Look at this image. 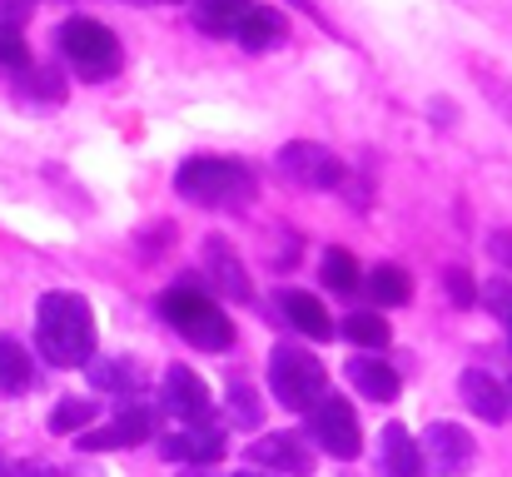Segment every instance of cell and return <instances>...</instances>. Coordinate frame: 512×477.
<instances>
[{
	"instance_id": "obj_1",
	"label": "cell",
	"mask_w": 512,
	"mask_h": 477,
	"mask_svg": "<svg viewBox=\"0 0 512 477\" xmlns=\"http://www.w3.org/2000/svg\"><path fill=\"white\" fill-rule=\"evenodd\" d=\"M35 343L55 368H90V358H95V314H90V304L70 289L40 294Z\"/></svg>"
},
{
	"instance_id": "obj_2",
	"label": "cell",
	"mask_w": 512,
	"mask_h": 477,
	"mask_svg": "<svg viewBox=\"0 0 512 477\" xmlns=\"http://www.w3.org/2000/svg\"><path fill=\"white\" fill-rule=\"evenodd\" d=\"M174 194L189 199V204H204V209H219V204L244 209L254 199V174H249L244 159L194 155L174 169Z\"/></svg>"
},
{
	"instance_id": "obj_3",
	"label": "cell",
	"mask_w": 512,
	"mask_h": 477,
	"mask_svg": "<svg viewBox=\"0 0 512 477\" xmlns=\"http://www.w3.org/2000/svg\"><path fill=\"white\" fill-rule=\"evenodd\" d=\"M160 314L170 323L179 338H189L194 348H204V353H224L229 343H234V323L229 314L209 299V294H199V289H189V284H174L160 294Z\"/></svg>"
},
{
	"instance_id": "obj_4",
	"label": "cell",
	"mask_w": 512,
	"mask_h": 477,
	"mask_svg": "<svg viewBox=\"0 0 512 477\" xmlns=\"http://www.w3.org/2000/svg\"><path fill=\"white\" fill-rule=\"evenodd\" d=\"M324 388H329V373H324V363L309 358L304 348L279 343V348L269 353V393H274V403H284L289 413H309V408L324 398Z\"/></svg>"
},
{
	"instance_id": "obj_5",
	"label": "cell",
	"mask_w": 512,
	"mask_h": 477,
	"mask_svg": "<svg viewBox=\"0 0 512 477\" xmlns=\"http://www.w3.org/2000/svg\"><path fill=\"white\" fill-rule=\"evenodd\" d=\"M55 40H60V55H65L85 80H105V75L120 70V40H115V30L100 25L95 15H70V20L55 30Z\"/></svg>"
},
{
	"instance_id": "obj_6",
	"label": "cell",
	"mask_w": 512,
	"mask_h": 477,
	"mask_svg": "<svg viewBox=\"0 0 512 477\" xmlns=\"http://www.w3.org/2000/svg\"><path fill=\"white\" fill-rule=\"evenodd\" d=\"M274 164H279V174L294 179L299 189H339L343 179H348V164H343L329 145H314V140H289Z\"/></svg>"
},
{
	"instance_id": "obj_7",
	"label": "cell",
	"mask_w": 512,
	"mask_h": 477,
	"mask_svg": "<svg viewBox=\"0 0 512 477\" xmlns=\"http://www.w3.org/2000/svg\"><path fill=\"white\" fill-rule=\"evenodd\" d=\"M309 438H314L329 458H339V463H353V458L363 453V433H358L353 408H348L343 398H329V393L309 408Z\"/></svg>"
},
{
	"instance_id": "obj_8",
	"label": "cell",
	"mask_w": 512,
	"mask_h": 477,
	"mask_svg": "<svg viewBox=\"0 0 512 477\" xmlns=\"http://www.w3.org/2000/svg\"><path fill=\"white\" fill-rule=\"evenodd\" d=\"M418 453H423V473L433 477H463L473 468V458H478L468 428H458V423H428Z\"/></svg>"
},
{
	"instance_id": "obj_9",
	"label": "cell",
	"mask_w": 512,
	"mask_h": 477,
	"mask_svg": "<svg viewBox=\"0 0 512 477\" xmlns=\"http://www.w3.org/2000/svg\"><path fill=\"white\" fill-rule=\"evenodd\" d=\"M249 463L279 477H314V453L299 433H264L249 443Z\"/></svg>"
},
{
	"instance_id": "obj_10",
	"label": "cell",
	"mask_w": 512,
	"mask_h": 477,
	"mask_svg": "<svg viewBox=\"0 0 512 477\" xmlns=\"http://www.w3.org/2000/svg\"><path fill=\"white\" fill-rule=\"evenodd\" d=\"M165 408H170L174 418H184V423H199L209 413V388H204V378L194 368L174 363L170 373H165Z\"/></svg>"
},
{
	"instance_id": "obj_11",
	"label": "cell",
	"mask_w": 512,
	"mask_h": 477,
	"mask_svg": "<svg viewBox=\"0 0 512 477\" xmlns=\"http://www.w3.org/2000/svg\"><path fill=\"white\" fill-rule=\"evenodd\" d=\"M458 393L463 403L483 418V423H508V398H503V383L483 368H463L458 373Z\"/></svg>"
},
{
	"instance_id": "obj_12",
	"label": "cell",
	"mask_w": 512,
	"mask_h": 477,
	"mask_svg": "<svg viewBox=\"0 0 512 477\" xmlns=\"http://www.w3.org/2000/svg\"><path fill=\"white\" fill-rule=\"evenodd\" d=\"M160 453L170 463H189V468H204V463H219L224 458V438L214 428H184V433H165L160 438Z\"/></svg>"
},
{
	"instance_id": "obj_13",
	"label": "cell",
	"mask_w": 512,
	"mask_h": 477,
	"mask_svg": "<svg viewBox=\"0 0 512 477\" xmlns=\"http://www.w3.org/2000/svg\"><path fill=\"white\" fill-rule=\"evenodd\" d=\"M348 383L368 398V403H393L403 378L388 358H348Z\"/></svg>"
},
{
	"instance_id": "obj_14",
	"label": "cell",
	"mask_w": 512,
	"mask_h": 477,
	"mask_svg": "<svg viewBox=\"0 0 512 477\" xmlns=\"http://www.w3.org/2000/svg\"><path fill=\"white\" fill-rule=\"evenodd\" d=\"M234 40H239L244 50L264 55V50H279V45L289 40V25H284V15H279V10H269V5H254V10L239 20Z\"/></svg>"
},
{
	"instance_id": "obj_15",
	"label": "cell",
	"mask_w": 512,
	"mask_h": 477,
	"mask_svg": "<svg viewBox=\"0 0 512 477\" xmlns=\"http://www.w3.org/2000/svg\"><path fill=\"white\" fill-rule=\"evenodd\" d=\"M204 269L214 274V284H219L234 304H244V299H249V274H244L239 254L229 249V239H219V234H214V239L204 244Z\"/></svg>"
},
{
	"instance_id": "obj_16",
	"label": "cell",
	"mask_w": 512,
	"mask_h": 477,
	"mask_svg": "<svg viewBox=\"0 0 512 477\" xmlns=\"http://www.w3.org/2000/svg\"><path fill=\"white\" fill-rule=\"evenodd\" d=\"M90 388L110 393V398H135L145 388V373L130 363V358H90Z\"/></svg>"
},
{
	"instance_id": "obj_17",
	"label": "cell",
	"mask_w": 512,
	"mask_h": 477,
	"mask_svg": "<svg viewBox=\"0 0 512 477\" xmlns=\"http://www.w3.org/2000/svg\"><path fill=\"white\" fill-rule=\"evenodd\" d=\"M383 473L388 477H423V453H418V438L403 428V423H388L383 428Z\"/></svg>"
},
{
	"instance_id": "obj_18",
	"label": "cell",
	"mask_w": 512,
	"mask_h": 477,
	"mask_svg": "<svg viewBox=\"0 0 512 477\" xmlns=\"http://www.w3.org/2000/svg\"><path fill=\"white\" fill-rule=\"evenodd\" d=\"M284 314H289V323L304 333V338H314V343H324V338H334V318H329V309L314 299V294H304V289H289L284 299Z\"/></svg>"
},
{
	"instance_id": "obj_19",
	"label": "cell",
	"mask_w": 512,
	"mask_h": 477,
	"mask_svg": "<svg viewBox=\"0 0 512 477\" xmlns=\"http://www.w3.org/2000/svg\"><path fill=\"white\" fill-rule=\"evenodd\" d=\"M194 5V25L209 35H234L239 20L254 10V0H189Z\"/></svg>"
},
{
	"instance_id": "obj_20",
	"label": "cell",
	"mask_w": 512,
	"mask_h": 477,
	"mask_svg": "<svg viewBox=\"0 0 512 477\" xmlns=\"http://www.w3.org/2000/svg\"><path fill=\"white\" fill-rule=\"evenodd\" d=\"M115 438H120V448H135V443H150L155 433H160V408L155 403H130V408H120L115 413Z\"/></svg>"
},
{
	"instance_id": "obj_21",
	"label": "cell",
	"mask_w": 512,
	"mask_h": 477,
	"mask_svg": "<svg viewBox=\"0 0 512 477\" xmlns=\"http://www.w3.org/2000/svg\"><path fill=\"white\" fill-rule=\"evenodd\" d=\"M30 383H35V363H30V353H25L10 333H0V393L15 398V393H25Z\"/></svg>"
},
{
	"instance_id": "obj_22",
	"label": "cell",
	"mask_w": 512,
	"mask_h": 477,
	"mask_svg": "<svg viewBox=\"0 0 512 477\" xmlns=\"http://www.w3.org/2000/svg\"><path fill=\"white\" fill-rule=\"evenodd\" d=\"M363 289H368L373 304H383V309H398V304L413 299V279H408V269H398V264H378V269L363 279Z\"/></svg>"
},
{
	"instance_id": "obj_23",
	"label": "cell",
	"mask_w": 512,
	"mask_h": 477,
	"mask_svg": "<svg viewBox=\"0 0 512 477\" xmlns=\"http://www.w3.org/2000/svg\"><path fill=\"white\" fill-rule=\"evenodd\" d=\"M468 70H473V85H478V95H483V100H488V105H493V110H498V115H503V120L512 125V75L493 70V65H488V60H478V55L468 60Z\"/></svg>"
},
{
	"instance_id": "obj_24",
	"label": "cell",
	"mask_w": 512,
	"mask_h": 477,
	"mask_svg": "<svg viewBox=\"0 0 512 477\" xmlns=\"http://www.w3.org/2000/svg\"><path fill=\"white\" fill-rule=\"evenodd\" d=\"M95 413H100V403L95 398H60L55 408H50V433H80V428H90L95 423Z\"/></svg>"
},
{
	"instance_id": "obj_25",
	"label": "cell",
	"mask_w": 512,
	"mask_h": 477,
	"mask_svg": "<svg viewBox=\"0 0 512 477\" xmlns=\"http://www.w3.org/2000/svg\"><path fill=\"white\" fill-rule=\"evenodd\" d=\"M319 279H324L334 294H353V289L363 284V274H358V259H353L348 249H329V254H324V269H319Z\"/></svg>"
},
{
	"instance_id": "obj_26",
	"label": "cell",
	"mask_w": 512,
	"mask_h": 477,
	"mask_svg": "<svg viewBox=\"0 0 512 477\" xmlns=\"http://www.w3.org/2000/svg\"><path fill=\"white\" fill-rule=\"evenodd\" d=\"M343 338L358 348H388V318L378 314H348L343 318Z\"/></svg>"
},
{
	"instance_id": "obj_27",
	"label": "cell",
	"mask_w": 512,
	"mask_h": 477,
	"mask_svg": "<svg viewBox=\"0 0 512 477\" xmlns=\"http://www.w3.org/2000/svg\"><path fill=\"white\" fill-rule=\"evenodd\" d=\"M229 418L244 428H259V398L249 383H229Z\"/></svg>"
},
{
	"instance_id": "obj_28",
	"label": "cell",
	"mask_w": 512,
	"mask_h": 477,
	"mask_svg": "<svg viewBox=\"0 0 512 477\" xmlns=\"http://www.w3.org/2000/svg\"><path fill=\"white\" fill-rule=\"evenodd\" d=\"M443 289H448L453 309H473V304H478V289H473L468 269H448V274H443Z\"/></svg>"
},
{
	"instance_id": "obj_29",
	"label": "cell",
	"mask_w": 512,
	"mask_h": 477,
	"mask_svg": "<svg viewBox=\"0 0 512 477\" xmlns=\"http://www.w3.org/2000/svg\"><path fill=\"white\" fill-rule=\"evenodd\" d=\"M25 60H30V50H25L20 30L0 25V65H10V70H25Z\"/></svg>"
},
{
	"instance_id": "obj_30",
	"label": "cell",
	"mask_w": 512,
	"mask_h": 477,
	"mask_svg": "<svg viewBox=\"0 0 512 477\" xmlns=\"http://www.w3.org/2000/svg\"><path fill=\"white\" fill-rule=\"evenodd\" d=\"M25 80H30L25 90H30V95H40V100H60V95H65V80H60L55 70H30Z\"/></svg>"
},
{
	"instance_id": "obj_31",
	"label": "cell",
	"mask_w": 512,
	"mask_h": 477,
	"mask_svg": "<svg viewBox=\"0 0 512 477\" xmlns=\"http://www.w3.org/2000/svg\"><path fill=\"white\" fill-rule=\"evenodd\" d=\"M488 254H493L498 269H512V229H498V234L488 239Z\"/></svg>"
},
{
	"instance_id": "obj_32",
	"label": "cell",
	"mask_w": 512,
	"mask_h": 477,
	"mask_svg": "<svg viewBox=\"0 0 512 477\" xmlns=\"http://www.w3.org/2000/svg\"><path fill=\"white\" fill-rule=\"evenodd\" d=\"M35 10V0H0V25H10V30H20V20Z\"/></svg>"
},
{
	"instance_id": "obj_33",
	"label": "cell",
	"mask_w": 512,
	"mask_h": 477,
	"mask_svg": "<svg viewBox=\"0 0 512 477\" xmlns=\"http://www.w3.org/2000/svg\"><path fill=\"white\" fill-rule=\"evenodd\" d=\"M428 115H433V125H438V130H448L458 110H453V100H443V95H433V100H428Z\"/></svg>"
},
{
	"instance_id": "obj_34",
	"label": "cell",
	"mask_w": 512,
	"mask_h": 477,
	"mask_svg": "<svg viewBox=\"0 0 512 477\" xmlns=\"http://www.w3.org/2000/svg\"><path fill=\"white\" fill-rule=\"evenodd\" d=\"M10 477H60V473L45 468V463H20V468H10Z\"/></svg>"
},
{
	"instance_id": "obj_35",
	"label": "cell",
	"mask_w": 512,
	"mask_h": 477,
	"mask_svg": "<svg viewBox=\"0 0 512 477\" xmlns=\"http://www.w3.org/2000/svg\"><path fill=\"white\" fill-rule=\"evenodd\" d=\"M503 398H508V418H512V378H508V388H503Z\"/></svg>"
},
{
	"instance_id": "obj_36",
	"label": "cell",
	"mask_w": 512,
	"mask_h": 477,
	"mask_svg": "<svg viewBox=\"0 0 512 477\" xmlns=\"http://www.w3.org/2000/svg\"><path fill=\"white\" fill-rule=\"evenodd\" d=\"M0 477H10V463H5V458H0Z\"/></svg>"
},
{
	"instance_id": "obj_37",
	"label": "cell",
	"mask_w": 512,
	"mask_h": 477,
	"mask_svg": "<svg viewBox=\"0 0 512 477\" xmlns=\"http://www.w3.org/2000/svg\"><path fill=\"white\" fill-rule=\"evenodd\" d=\"M234 477H259V473H234Z\"/></svg>"
},
{
	"instance_id": "obj_38",
	"label": "cell",
	"mask_w": 512,
	"mask_h": 477,
	"mask_svg": "<svg viewBox=\"0 0 512 477\" xmlns=\"http://www.w3.org/2000/svg\"><path fill=\"white\" fill-rule=\"evenodd\" d=\"M508 328H512V304H508Z\"/></svg>"
},
{
	"instance_id": "obj_39",
	"label": "cell",
	"mask_w": 512,
	"mask_h": 477,
	"mask_svg": "<svg viewBox=\"0 0 512 477\" xmlns=\"http://www.w3.org/2000/svg\"><path fill=\"white\" fill-rule=\"evenodd\" d=\"M130 5H145V0H130Z\"/></svg>"
}]
</instances>
